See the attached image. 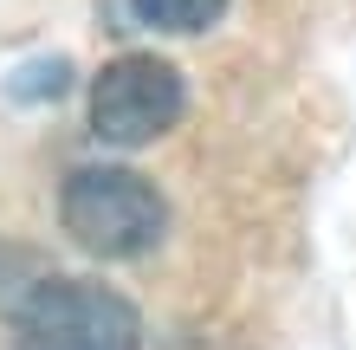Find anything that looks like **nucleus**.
I'll use <instances>...</instances> for the list:
<instances>
[{
	"mask_svg": "<svg viewBox=\"0 0 356 350\" xmlns=\"http://www.w3.org/2000/svg\"><path fill=\"white\" fill-rule=\"evenodd\" d=\"M58 221L65 234L97 260H136L149 253L169 228V201L156 195V182L136 169H78L58 189Z\"/></svg>",
	"mask_w": 356,
	"mask_h": 350,
	"instance_id": "obj_1",
	"label": "nucleus"
},
{
	"mask_svg": "<svg viewBox=\"0 0 356 350\" xmlns=\"http://www.w3.org/2000/svg\"><path fill=\"white\" fill-rule=\"evenodd\" d=\"M19 350H136V305L97 279H39L33 299L13 312Z\"/></svg>",
	"mask_w": 356,
	"mask_h": 350,
	"instance_id": "obj_2",
	"label": "nucleus"
},
{
	"mask_svg": "<svg viewBox=\"0 0 356 350\" xmlns=\"http://www.w3.org/2000/svg\"><path fill=\"white\" fill-rule=\"evenodd\" d=\"M188 104V85L169 58L156 52H123L111 58L97 78H91V130L104 143H117V150H143V143H156L162 130H175V117Z\"/></svg>",
	"mask_w": 356,
	"mask_h": 350,
	"instance_id": "obj_3",
	"label": "nucleus"
},
{
	"mask_svg": "<svg viewBox=\"0 0 356 350\" xmlns=\"http://www.w3.org/2000/svg\"><path fill=\"white\" fill-rule=\"evenodd\" d=\"M130 7H136V19H149L156 33H207L227 0H130Z\"/></svg>",
	"mask_w": 356,
	"mask_h": 350,
	"instance_id": "obj_4",
	"label": "nucleus"
}]
</instances>
